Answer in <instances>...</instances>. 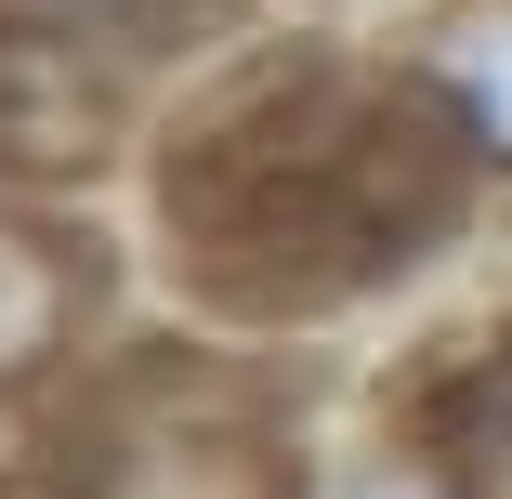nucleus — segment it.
<instances>
[{"label": "nucleus", "mask_w": 512, "mask_h": 499, "mask_svg": "<svg viewBox=\"0 0 512 499\" xmlns=\"http://www.w3.org/2000/svg\"><path fill=\"white\" fill-rule=\"evenodd\" d=\"M473 171L381 66H250L158 145V250L211 316L289 329L407 289L473 224Z\"/></svg>", "instance_id": "f257e3e1"}, {"label": "nucleus", "mask_w": 512, "mask_h": 499, "mask_svg": "<svg viewBox=\"0 0 512 499\" xmlns=\"http://www.w3.org/2000/svg\"><path fill=\"white\" fill-rule=\"evenodd\" d=\"M40 421H53L40 499H289V460H302L237 381L184 408V394L132 381L119 355L92 368L66 408H40Z\"/></svg>", "instance_id": "f03ea898"}, {"label": "nucleus", "mask_w": 512, "mask_h": 499, "mask_svg": "<svg viewBox=\"0 0 512 499\" xmlns=\"http://www.w3.org/2000/svg\"><path fill=\"white\" fill-rule=\"evenodd\" d=\"M106 368V237L53 184L0 171V421L66 408Z\"/></svg>", "instance_id": "7ed1b4c3"}, {"label": "nucleus", "mask_w": 512, "mask_h": 499, "mask_svg": "<svg viewBox=\"0 0 512 499\" xmlns=\"http://www.w3.org/2000/svg\"><path fill=\"white\" fill-rule=\"evenodd\" d=\"M394 79L473 184H512V0H434L394 40Z\"/></svg>", "instance_id": "20e7f679"}, {"label": "nucleus", "mask_w": 512, "mask_h": 499, "mask_svg": "<svg viewBox=\"0 0 512 499\" xmlns=\"http://www.w3.org/2000/svg\"><path fill=\"white\" fill-rule=\"evenodd\" d=\"M289 499H486V486L460 473V447L421 408H381L355 434H316V447H302L289 460Z\"/></svg>", "instance_id": "39448f33"}, {"label": "nucleus", "mask_w": 512, "mask_h": 499, "mask_svg": "<svg viewBox=\"0 0 512 499\" xmlns=\"http://www.w3.org/2000/svg\"><path fill=\"white\" fill-rule=\"evenodd\" d=\"M407 408H421V421L460 447V473H473L486 499H512V316L460 329L421 381H407Z\"/></svg>", "instance_id": "423d86ee"}]
</instances>
